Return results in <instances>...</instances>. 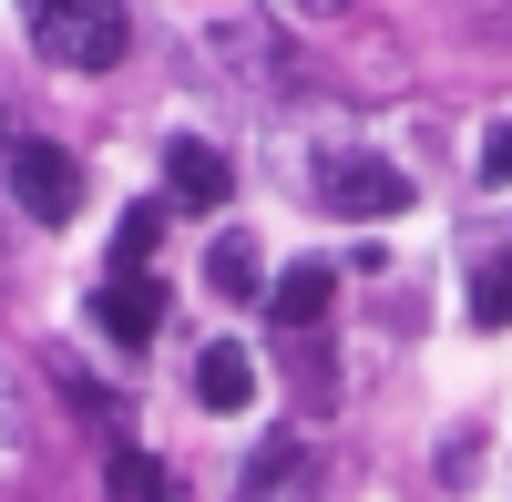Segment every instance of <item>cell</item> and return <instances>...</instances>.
Returning a JSON list of instances; mask_svg holds the SVG:
<instances>
[{
    "label": "cell",
    "instance_id": "6da1fadb",
    "mask_svg": "<svg viewBox=\"0 0 512 502\" xmlns=\"http://www.w3.org/2000/svg\"><path fill=\"white\" fill-rule=\"evenodd\" d=\"M21 31H31V52L62 62V72H113L134 52L123 0H21Z\"/></svg>",
    "mask_w": 512,
    "mask_h": 502
},
{
    "label": "cell",
    "instance_id": "7a4b0ae2",
    "mask_svg": "<svg viewBox=\"0 0 512 502\" xmlns=\"http://www.w3.org/2000/svg\"><path fill=\"white\" fill-rule=\"evenodd\" d=\"M308 185H318V205L328 216H400L410 205V175L390 154H349V144H328L318 164H308Z\"/></svg>",
    "mask_w": 512,
    "mask_h": 502
},
{
    "label": "cell",
    "instance_id": "3957f363",
    "mask_svg": "<svg viewBox=\"0 0 512 502\" xmlns=\"http://www.w3.org/2000/svg\"><path fill=\"white\" fill-rule=\"evenodd\" d=\"M11 205H21L31 226H72V216H82V164H72L62 144L21 134V144H11Z\"/></svg>",
    "mask_w": 512,
    "mask_h": 502
},
{
    "label": "cell",
    "instance_id": "277c9868",
    "mask_svg": "<svg viewBox=\"0 0 512 502\" xmlns=\"http://www.w3.org/2000/svg\"><path fill=\"white\" fill-rule=\"evenodd\" d=\"M236 502H328V472H318V451L297 431H267L246 451V472H236Z\"/></svg>",
    "mask_w": 512,
    "mask_h": 502
},
{
    "label": "cell",
    "instance_id": "5b68a950",
    "mask_svg": "<svg viewBox=\"0 0 512 502\" xmlns=\"http://www.w3.org/2000/svg\"><path fill=\"white\" fill-rule=\"evenodd\" d=\"M93 318H103V339H113V349H144L154 328H164V287H154L144 267H113V277H103V298H93Z\"/></svg>",
    "mask_w": 512,
    "mask_h": 502
},
{
    "label": "cell",
    "instance_id": "8992f818",
    "mask_svg": "<svg viewBox=\"0 0 512 502\" xmlns=\"http://www.w3.org/2000/svg\"><path fill=\"white\" fill-rule=\"evenodd\" d=\"M164 185H175V205H226V154L216 144H195V134H175V144H164Z\"/></svg>",
    "mask_w": 512,
    "mask_h": 502
},
{
    "label": "cell",
    "instance_id": "52a82bcc",
    "mask_svg": "<svg viewBox=\"0 0 512 502\" xmlns=\"http://www.w3.org/2000/svg\"><path fill=\"white\" fill-rule=\"evenodd\" d=\"M195 400H205V410H246V400H256V359H246L236 339H205V349H195Z\"/></svg>",
    "mask_w": 512,
    "mask_h": 502
},
{
    "label": "cell",
    "instance_id": "ba28073f",
    "mask_svg": "<svg viewBox=\"0 0 512 502\" xmlns=\"http://www.w3.org/2000/svg\"><path fill=\"white\" fill-rule=\"evenodd\" d=\"M328 287H338V267L328 257H297L277 287H267V308H277V328H318L328 318Z\"/></svg>",
    "mask_w": 512,
    "mask_h": 502
},
{
    "label": "cell",
    "instance_id": "9c48e42d",
    "mask_svg": "<svg viewBox=\"0 0 512 502\" xmlns=\"http://www.w3.org/2000/svg\"><path fill=\"white\" fill-rule=\"evenodd\" d=\"M103 492H113V502H185V492H175V472H164L154 451H113Z\"/></svg>",
    "mask_w": 512,
    "mask_h": 502
},
{
    "label": "cell",
    "instance_id": "30bf717a",
    "mask_svg": "<svg viewBox=\"0 0 512 502\" xmlns=\"http://www.w3.org/2000/svg\"><path fill=\"white\" fill-rule=\"evenodd\" d=\"M205 277H216V298H256V287H267V267H256V236H216Z\"/></svg>",
    "mask_w": 512,
    "mask_h": 502
},
{
    "label": "cell",
    "instance_id": "8fae6325",
    "mask_svg": "<svg viewBox=\"0 0 512 502\" xmlns=\"http://www.w3.org/2000/svg\"><path fill=\"white\" fill-rule=\"evenodd\" d=\"M472 318H482V328H512V246L472 267Z\"/></svg>",
    "mask_w": 512,
    "mask_h": 502
},
{
    "label": "cell",
    "instance_id": "7c38bea8",
    "mask_svg": "<svg viewBox=\"0 0 512 502\" xmlns=\"http://www.w3.org/2000/svg\"><path fill=\"white\" fill-rule=\"evenodd\" d=\"M164 236V205H123V236H113V267H144Z\"/></svg>",
    "mask_w": 512,
    "mask_h": 502
},
{
    "label": "cell",
    "instance_id": "4fadbf2b",
    "mask_svg": "<svg viewBox=\"0 0 512 502\" xmlns=\"http://www.w3.org/2000/svg\"><path fill=\"white\" fill-rule=\"evenodd\" d=\"M472 175H482V185H512V113H492V123H482V154H472Z\"/></svg>",
    "mask_w": 512,
    "mask_h": 502
},
{
    "label": "cell",
    "instance_id": "5bb4252c",
    "mask_svg": "<svg viewBox=\"0 0 512 502\" xmlns=\"http://www.w3.org/2000/svg\"><path fill=\"white\" fill-rule=\"evenodd\" d=\"M287 11H308V21H338V11H349V0H287Z\"/></svg>",
    "mask_w": 512,
    "mask_h": 502
}]
</instances>
